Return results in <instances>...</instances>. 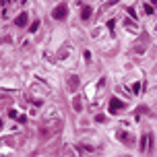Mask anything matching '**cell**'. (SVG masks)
<instances>
[{
    "label": "cell",
    "mask_w": 157,
    "mask_h": 157,
    "mask_svg": "<svg viewBox=\"0 0 157 157\" xmlns=\"http://www.w3.org/2000/svg\"><path fill=\"white\" fill-rule=\"evenodd\" d=\"M151 143H153V136H151V134H143V139H141V151L143 153L149 151L147 147H151Z\"/></svg>",
    "instance_id": "cell-2"
},
{
    "label": "cell",
    "mask_w": 157,
    "mask_h": 157,
    "mask_svg": "<svg viewBox=\"0 0 157 157\" xmlns=\"http://www.w3.org/2000/svg\"><path fill=\"white\" fill-rule=\"evenodd\" d=\"M77 85H78V78H77V77H71V87L75 89Z\"/></svg>",
    "instance_id": "cell-6"
},
{
    "label": "cell",
    "mask_w": 157,
    "mask_h": 157,
    "mask_svg": "<svg viewBox=\"0 0 157 157\" xmlns=\"http://www.w3.org/2000/svg\"><path fill=\"white\" fill-rule=\"evenodd\" d=\"M124 108V103L120 101V99H112L110 101V112H118V110H122Z\"/></svg>",
    "instance_id": "cell-4"
},
{
    "label": "cell",
    "mask_w": 157,
    "mask_h": 157,
    "mask_svg": "<svg viewBox=\"0 0 157 157\" xmlns=\"http://www.w3.org/2000/svg\"><path fill=\"white\" fill-rule=\"evenodd\" d=\"M66 15H68V6H66V2H60V4L52 10V17H54L56 21H62Z\"/></svg>",
    "instance_id": "cell-1"
},
{
    "label": "cell",
    "mask_w": 157,
    "mask_h": 157,
    "mask_svg": "<svg viewBox=\"0 0 157 157\" xmlns=\"http://www.w3.org/2000/svg\"><path fill=\"white\" fill-rule=\"evenodd\" d=\"M27 25V15H19V19H17V27H25Z\"/></svg>",
    "instance_id": "cell-5"
},
{
    "label": "cell",
    "mask_w": 157,
    "mask_h": 157,
    "mask_svg": "<svg viewBox=\"0 0 157 157\" xmlns=\"http://www.w3.org/2000/svg\"><path fill=\"white\" fill-rule=\"evenodd\" d=\"M91 13H93V8L89 6V4H83V6H81V17H83V19H89V17H91Z\"/></svg>",
    "instance_id": "cell-3"
}]
</instances>
